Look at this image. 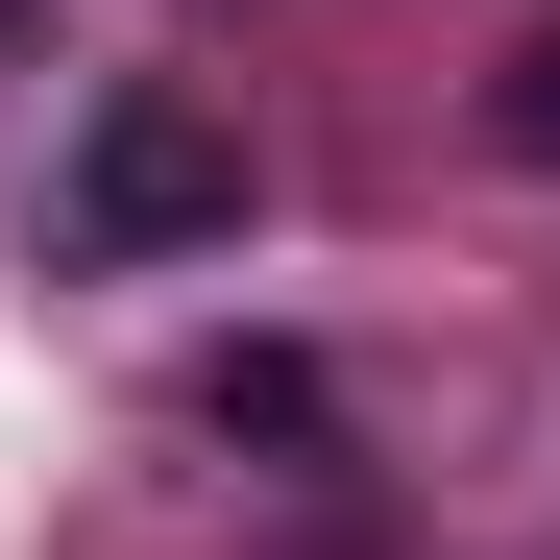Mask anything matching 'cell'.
I'll use <instances>...</instances> for the list:
<instances>
[{"instance_id":"1","label":"cell","mask_w":560,"mask_h":560,"mask_svg":"<svg viewBox=\"0 0 560 560\" xmlns=\"http://www.w3.org/2000/svg\"><path fill=\"white\" fill-rule=\"evenodd\" d=\"M49 244L73 268H196V244H244V122L171 98V73H122V98L73 122V220Z\"/></svg>"},{"instance_id":"2","label":"cell","mask_w":560,"mask_h":560,"mask_svg":"<svg viewBox=\"0 0 560 560\" xmlns=\"http://www.w3.org/2000/svg\"><path fill=\"white\" fill-rule=\"evenodd\" d=\"M488 122H512V171H560V25L512 49V98H488Z\"/></svg>"},{"instance_id":"3","label":"cell","mask_w":560,"mask_h":560,"mask_svg":"<svg viewBox=\"0 0 560 560\" xmlns=\"http://www.w3.org/2000/svg\"><path fill=\"white\" fill-rule=\"evenodd\" d=\"M25 25H49V0H0V49H25Z\"/></svg>"}]
</instances>
